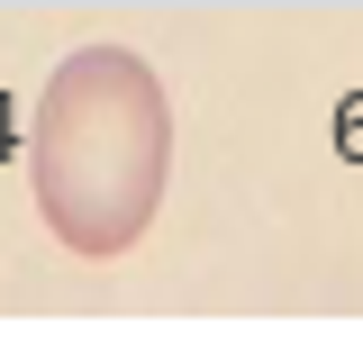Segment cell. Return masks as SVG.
<instances>
[{
  "label": "cell",
  "mask_w": 363,
  "mask_h": 363,
  "mask_svg": "<svg viewBox=\"0 0 363 363\" xmlns=\"http://www.w3.org/2000/svg\"><path fill=\"white\" fill-rule=\"evenodd\" d=\"M173 182V100L136 45H73L28 118V191L64 255L109 264L164 209Z\"/></svg>",
  "instance_id": "1"
}]
</instances>
